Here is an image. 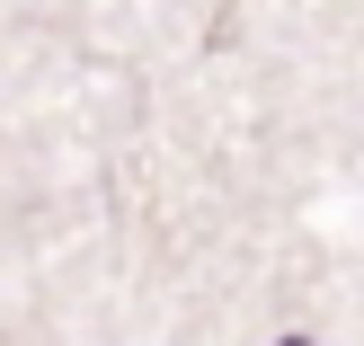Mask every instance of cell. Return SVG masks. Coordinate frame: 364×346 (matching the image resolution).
I'll use <instances>...</instances> for the list:
<instances>
[{
    "instance_id": "cell-1",
    "label": "cell",
    "mask_w": 364,
    "mask_h": 346,
    "mask_svg": "<svg viewBox=\"0 0 364 346\" xmlns=\"http://www.w3.org/2000/svg\"><path fill=\"white\" fill-rule=\"evenodd\" d=\"M284 346H302V337H284Z\"/></svg>"
}]
</instances>
